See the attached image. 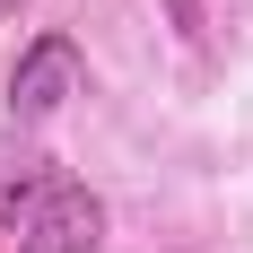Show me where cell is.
Masks as SVG:
<instances>
[{"mask_svg": "<svg viewBox=\"0 0 253 253\" xmlns=\"http://www.w3.org/2000/svg\"><path fill=\"white\" fill-rule=\"evenodd\" d=\"M105 201L61 166H0V253H96Z\"/></svg>", "mask_w": 253, "mask_h": 253, "instance_id": "6da1fadb", "label": "cell"}, {"mask_svg": "<svg viewBox=\"0 0 253 253\" xmlns=\"http://www.w3.org/2000/svg\"><path fill=\"white\" fill-rule=\"evenodd\" d=\"M79 79H87L79 44L61 35V26H44V35L18 52V70H9V114H18V123H52V114L79 96Z\"/></svg>", "mask_w": 253, "mask_h": 253, "instance_id": "7a4b0ae2", "label": "cell"}, {"mask_svg": "<svg viewBox=\"0 0 253 253\" xmlns=\"http://www.w3.org/2000/svg\"><path fill=\"white\" fill-rule=\"evenodd\" d=\"M18 9H26V0H0V18H18Z\"/></svg>", "mask_w": 253, "mask_h": 253, "instance_id": "3957f363", "label": "cell"}]
</instances>
